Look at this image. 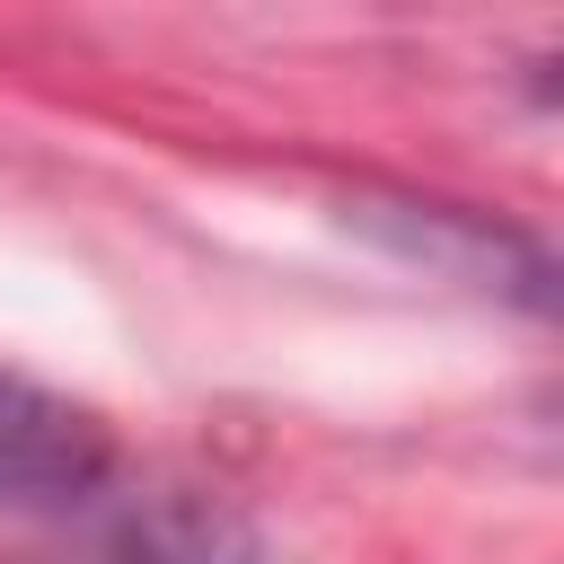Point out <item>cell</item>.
I'll use <instances>...</instances> for the list:
<instances>
[{
  "label": "cell",
  "instance_id": "1",
  "mask_svg": "<svg viewBox=\"0 0 564 564\" xmlns=\"http://www.w3.org/2000/svg\"><path fill=\"white\" fill-rule=\"evenodd\" d=\"M9 564H264L256 520L212 485H141V494H88L62 511V529Z\"/></svg>",
  "mask_w": 564,
  "mask_h": 564
},
{
  "label": "cell",
  "instance_id": "2",
  "mask_svg": "<svg viewBox=\"0 0 564 564\" xmlns=\"http://www.w3.org/2000/svg\"><path fill=\"white\" fill-rule=\"evenodd\" d=\"M115 476V432L97 405L0 370V511H79Z\"/></svg>",
  "mask_w": 564,
  "mask_h": 564
},
{
  "label": "cell",
  "instance_id": "3",
  "mask_svg": "<svg viewBox=\"0 0 564 564\" xmlns=\"http://www.w3.org/2000/svg\"><path fill=\"white\" fill-rule=\"evenodd\" d=\"M361 220L432 273H458V282H485V291L511 282L529 308H546V247L538 238H511V229H494L476 212H449V203H370Z\"/></svg>",
  "mask_w": 564,
  "mask_h": 564
}]
</instances>
